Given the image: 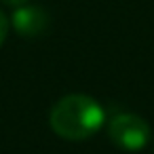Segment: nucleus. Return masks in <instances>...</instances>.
Returning a JSON list of instances; mask_svg holds the SVG:
<instances>
[{"mask_svg":"<svg viewBox=\"0 0 154 154\" xmlns=\"http://www.w3.org/2000/svg\"><path fill=\"white\" fill-rule=\"evenodd\" d=\"M106 120V110L99 106L97 99L82 93H72L61 97L49 114L51 129L70 141H82L93 137Z\"/></svg>","mask_w":154,"mask_h":154,"instance_id":"1","label":"nucleus"},{"mask_svg":"<svg viewBox=\"0 0 154 154\" xmlns=\"http://www.w3.org/2000/svg\"><path fill=\"white\" fill-rule=\"evenodd\" d=\"M108 135L118 148L127 152H137L146 148V143L150 141V127L141 116L125 112V114H116L110 120Z\"/></svg>","mask_w":154,"mask_h":154,"instance_id":"2","label":"nucleus"},{"mask_svg":"<svg viewBox=\"0 0 154 154\" xmlns=\"http://www.w3.org/2000/svg\"><path fill=\"white\" fill-rule=\"evenodd\" d=\"M49 23H51L49 13L42 7H34V5H21L11 15L13 30L26 38H34V36L45 34L49 30Z\"/></svg>","mask_w":154,"mask_h":154,"instance_id":"3","label":"nucleus"},{"mask_svg":"<svg viewBox=\"0 0 154 154\" xmlns=\"http://www.w3.org/2000/svg\"><path fill=\"white\" fill-rule=\"evenodd\" d=\"M9 28H11V21L7 19V15L0 11V47H2V42H5V38H7V34H9Z\"/></svg>","mask_w":154,"mask_h":154,"instance_id":"4","label":"nucleus"},{"mask_svg":"<svg viewBox=\"0 0 154 154\" xmlns=\"http://www.w3.org/2000/svg\"><path fill=\"white\" fill-rule=\"evenodd\" d=\"M0 2H5V5H9V7H21V5L28 2V0H0Z\"/></svg>","mask_w":154,"mask_h":154,"instance_id":"5","label":"nucleus"}]
</instances>
